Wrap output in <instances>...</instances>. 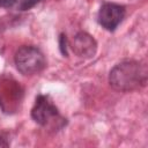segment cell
I'll list each match as a JSON object with an SVG mask.
<instances>
[{
    "mask_svg": "<svg viewBox=\"0 0 148 148\" xmlns=\"http://www.w3.org/2000/svg\"><path fill=\"white\" fill-rule=\"evenodd\" d=\"M7 146H8V142H6L5 139L0 136V147H7Z\"/></svg>",
    "mask_w": 148,
    "mask_h": 148,
    "instance_id": "obj_10",
    "label": "cell"
},
{
    "mask_svg": "<svg viewBox=\"0 0 148 148\" xmlns=\"http://www.w3.org/2000/svg\"><path fill=\"white\" fill-rule=\"evenodd\" d=\"M23 90L18 82L10 77L0 80V108L6 113L16 112L22 101Z\"/></svg>",
    "mask_w": 148,
    "mask_h": 148,
    "instance_id": "obj_3",
    "label": "cell"
},
{
    "mask_svg": "<svg viewBox=\"0 0 148 148\" xmlns=\"http://www.w3.org/2000/svg\"><path fill=\"white\" fill-rule=\"evenodd\" d=\"M37 2H39V0H22V3L20 6V8L22 10H25V9H30L31 7H34Z\"/></svg>",
    "mask_w": 148,
    "mask_h": 148,
    "instance_id": "obj_7",
    "label": "cell"
},
{
    "mask_svg": "<svg viewBox=\"0 0 148 148\" xmlns=\"http://www.w3.org/2000/svg\"><path fill=\"white\" fill-rule=\"evenodd\" d=\"M16 2H17V0H0V6L9 8V7H13Z\"/></svg>",
    "mask_w": 148,
    "mask_h": 148,
    "instance_id": "obj_9",
    "label": "cell"
},
{
    "mask_svg": "<svg viewBox=\"0 0 148 148\" xmlns=\"http://www.w3.org/2000/svg\"><path fill=\"white\" fill-rule=\"evenodd\" d=\"M60 50H61L62 54L67 56V51H66V36L65 35L60 36Z\"/></svg>",
    "mask_w": 148,
    "mask_h": 148,
    "instance_id": "obj_8",
    "label": "cell"
},
{
    "mask_svg": "<svg viewBox=\"0 0 148 148\" xmlns=\"http://www.w3.org/2000/svg\"><path fill=\"white\" fill-rule=\"evenodd\" d=\"M124 16H125L124 6L112 2H105L99 8L97 17H98V23L104 29L109 31H113L123 21Z\"/></svg>",
    "mask_w": 148,
    "mask_h": 148,
    "instance_id": "obj_5",
    "label": "cell"
},
{
    "mask_svg": "<svg viewBox=\"0 0 148 148\" xmlns=\"http://www.w3.org/2000/svg\"><path fill=\"white\" fill-rule=\"evenodd\" d=\"M31 117L37 124L42 126L49 125L54 119H62L56 105L51 102L49 96L45 95H39L36 98L35 105L31 110Z\"/></svg>",
    "mask_w": 148,
    "mask_h": 148,
    "instance_id": "obj_4",
    "label": "cell"
},
{
    "mask_svg": "<svg viewBox=\"0 0 148 148\" xmlns=\"http://www.w3.org/2000/svg\"><path fill=\"white\" fill-rule=\"evenodd\" d=\"M147 77L148 71L145 64L135 60H125L110 71L109 82L114 90L128 92L143 88L147 83Z\"/></svg>",
    "mask_w": 148,
    "mask_h": 148,
    "instance_id": "obj_1",
    "label": "cell"
},
{
    "mask_svg": "<svg viewBox=\"0 0 148 148\" xmlns=\"http://www.w3.org/2000/svg\"><path fill=\"white\" fill-rule=\"evenodd\" d=\"M72 50L80 58H91L95 56L97 50L96 40L87 32H79L72 40Z\"/></svg>",
    "mask_w": 148,
    "mask_h": 148,
    "instance_id": "obj_6",
    "label": "cell"
},
{
    "mask_svg": "<svg viewBox=\"0 0 148 148\" xmlns=\"http://www.w3.org/2000/svg\"><path fill=\"white\" fill-rule=\"evenodd\" d=\"M15 65L23 75H34L40 73L45 66L46 60L42 51L31 45L21 46L15 53Z\"/></svg>",
    "mask_w": 148,
    "mask_h": 148,
    "instance_id": "obj_2",
    "label": "cell"
}]
</instances>
